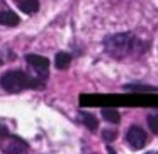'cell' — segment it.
Masks as SVG:
<instances>
[{
    "mask_svg": "<svg viewBox=\"0 0 158 154\" xmlns=\"http://www.w3.org/2000/svg\"><path fill=\"white\" fill-rule=\"evenodd\" d=\"M0 86L9 93H19L29 88H44V80L31 76L21 69H10L0 76Z\"/></svg>",
    "mask_w": 158,
    "mask_h": 154,
    "instance_id": "obj_1",
    "label": "cell"
},
{
    "mask_svg": "<svg viewBox=\"0 0 158 154\" xmlns=\"http://www.w3.org/2000/svg\"><path fill=\"white\" fill-rule=\"evenodd\" d=\"M104 51L110 56V58H126L131 51L134 49L136 44V38L133 32H119V34H110L104 39Z\"/></svg>",
    "mask_w": 158,
    "mask_h": 154,
    "instance_id": "obj_2",
    "label": "cell"
},
{
    "mask_svg": "<svg viewBox=\"0 0 158 154\" xmlns=\"http://www.w3.org/2000/svg\"><path fill=\"white\" fill-rule=\"evenodd\" d=\"M0 151L5 154H29V144L22 137L10 134L5 125H0Z\"/></svg>",
    "mask_w": 158,
    "mask_h": 154,
    "instance_id": "obj_3",
    "label": "cell"
},
{
    "mask_svg": "<svg viewBox=\"0 0 158 154\" xmlns=\"http://www.w3.org/2000/svg\"><path fill=\"white\" fill-rule=\"evenodd\" d=\"M126 142L127 146L131 147L133 151H139L146 146L148 142V136L139 125H131L126 132Z\"/></svg>",
    "mask_w": 158,
    "mask_h": 154,
    "instance_id": "obj_4",
    "label": "cell"
},
{
    "mask_svg": "<svg viewBox=\"0 0 158 154\" xmlns=\"http://www.w3.org/2000/svg\"><path fill=\"white\" fill-rule=\"evenodd\" d=\"M26 63L31 66L32 69L36 71V75L43 80H46L48 76V69H49V59L44 58V56H39V54H26Z\"/></svg>",
    "mask_w": 158,
    "mask_h": 154,
    "instance_id": "obj_5",
    "label": "cell"
},
{
    "mask_svg": "<svg viewBox=\"0 0 158 154\" xmlns=\"http://www.w3.org/2000/svg\"><path fill=\"white\" fill-rule=\"evenodd\" d=\"M21 19L15 14L14 10H2L0 12V26H5V27H15L19 26Z\"/></svg>",
    "mask_w": 158,
    "mask_h": 154,
    "instance_id": "obj_6",
    "label": "cell"
},
{
    "mask_svg": "<svg viewBox=\"0 0 158 154\" xmlns=\"http://www.w3.org/2000/svg\"><path fill=\"white\" fill-rule=\"evenodd\" d=\"M72 65V54L65 51H60L55 56V66L58 69H68V66Z\"/></svg>",
    "mask_w": 158,
    "mask_h": 154,
    "instance_id": "obj_7",
    "label": "cell"
},
{
    "mask_svg": "<svg viewBox=\"0 0 158 154\" xmlns=\"http://www.w3.org/2000/svg\"><path fill=\"white\" fill-rule=\"evenodd\" d=\"M17 5H19V9L27 15L36 14V12L39 10V0H22Z\"/></svg>",
    "mask_w": 158,
    "mask_h": 154,
    "instance_id": "obj_8",
    "label": "cell"
},
{
    "mask_svg": "<svg viewBox=\"0 0 158 154\" xmlns=\"http://www.w3.org/2000/svg\"><path fill=\"white\" fill-rule=\"evenodd\" d=\"M80 120H82V122H83V125H85L89 130H92V132H95V130H97V127H99V122H97V119L92 115V113L80 112Z\"/></svg>",
    "mask_w": 158,
    "mask_h": 154,
    "instance_id": "obj_9",
    "label": "cell"
},
{
    "mask_svg": "<svg viewBox=\"0 0 158 154\" xmlns=\"http://www.w3.org/2000/svg\"><path fill=\"white\" fill-rule=\"evenodd\" d=\"M102 117L109 124H119L121 122V115L116 109H102Z\"/></svg>",
    "mask_w": 158,
    "mask_h": 154,
    "instance_id": "obj_10",
    "label": "cell"
},
{
    "mask_svg": "<svg viewBox=\"0 0 158 154\" xmlns=\"http://www.w3.org/2000/svg\"><path fill=\"white\" fill-rule=\"evenodd\" d=\"M126 92H158L155 86H144V85H126L124 86Z\"/></svg>",
    "mask_w": 158,
    "mask_h": 154,
    "instance_id": "obj_11",
    "label": "cell"
},
{
    "mask_svg": "<svg viewBox=\"0 0 158 154\" xmlns=\"http://www.w3.org/2000/svg\"><path fill=\"white\" fill-rule=\"evenodd\" d=\"M148 125L153 134H158V115H148Z\"/></svg>",
    "mask_w": 158,
    "mask_h": 154,
    "instance_id": "obj_12",
    "label": "cell"
},
{
    "mask_svg": "<svg viewBox=\"0 0 158 154\" xmlns=\"http://www.w3.org/2000/svg\"><path fill=\"white\" fill-rule=\"evenodd\" d=\"M117 137V132L116 130H102V139L106 140V142H112L114 139Z\"/></svg>",
    "mask_w": 158,
    "mask_h": 154,
    "instance_id": "obj_13",
    "label": "cell"
},
{
    "mask_svg": "<svg viewBox=\"0 0 158 154\" xmlns=\"http://www.w3.org/2000/svg\"><path fill=\"white\" fill-rule=\"evenodd\" d=\"M107 152H109V154H116V151H114L110 146H107Z\"/></svg>",
    "mask_w": 158,
    "mask_h": 154,
    "instance_id": "obj_14",
    "label": "cell"
},
{
    "mask_svg": "<svg viewBox=\"0 0 158 154\" xmlns=\"http://www.w3.org/2000/svg\"><path fill=\"white\" fill-rule=\"evenodd\" d=\"M2 65H4V59H2V58H0V66H2Z\"/></svg>",
    "mask_w": 158,
    "mask_h": 154,
    "instance_id": "obj_15",
    "label": "cell"
},
{
    "mask_svg": "<svg viewBox=\"0 0 158 154\" xmlns=\"http://www.w3.org/2000/svg\"><path fill=\"white\" fill-rule=\"evenodd\" d=\"M146 154H158V152H151V151H150V152H146Z\"/></svg>",
    "mask_w": 158,
    "mask_h": 154,
    "instance_id": "obj_16",
    "label": "cell"
},
{
    "mask_svg": "<svg viewBox=\"0 0 158 154\" xmlns=\"http://www.w3.org/2000/svg\"><path fill=\"white\" fill-rule=\"evenodd\" d=\"M15 2H17V4H19V2H22V0H15Z\"/></svg>",
    "mask_w": 158,
    "mask_h": 154,
    "instance_id": "obj_17",
    "label": "cell"
},
{
    "mask_svg": "<svg viewBox=\"0 0 158 154\" xmlns=\"http://www.w3.org/2000/svg\"><path fill=\"white\" fill-rule=\"evenodd\" d=\"M0 4H4V0H0Z\"/></svg>",
    "mask_w": 158,
    "mask_h": 154,
    "instance_id": "obj_18",
    "label": "cell"
}]
</instances>
